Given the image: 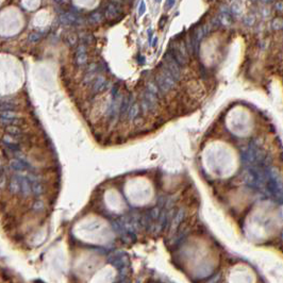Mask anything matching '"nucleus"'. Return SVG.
<instances>
[{
    "instance_id": "nucleus-1",
    "label": "nucleus",
    "mask_w": 283,
    "mask_h": 283,
    "mask_svg": "<svg viewBox=\"0 0 283 283\" xmlns=\"http://www.w3.org/2000/svg\"><path fill=\"white\" fill-rule=\"evenodd\" d=\"M109 263L112 264V265L115 267V268H117L118 271H121V269L126 268V263H124V261L123 259H121V256H110L109 258Z\"/></svg>"
},
{
    "instance_id": "nucleus-2",
    "label": "nucleus",
    "mask_w": 283,
    "mask_h": 283,
    "mask_svg": "<svg viewBox=\"0 0 283 283\" xmlns=\"http://www.w3.org/2000/svg\"><path fill=\"white\" fill-rule=\"evenodd\" d=\"M154 283H163V282H154Z\"/></svg>"
}]
</instances>
